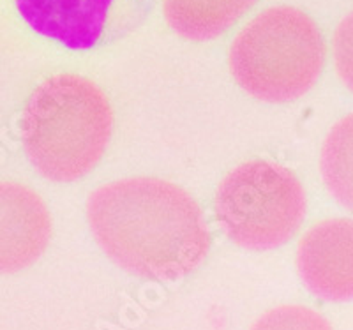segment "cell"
<instances>
[{
  "label": "cell",
  "instance_id": "cell-1",
  "mask_svg": "<svg viewBox=\"0 0 353 330\" xmlns=\"http://www.w3.org/2000/svg\"><path fill=\"white\" fill-rule=\"evenodd\" d=\"M87 218L106 256L145 279L185 278L210 249L200 205L181 185L163 178L134 177L101 185L88 196Z\"/></svg>",
  "mask_w": 353,
  "mask_h": 330
},
{
  "label": "cell",
  "instance_id": "cell-2",
  "mask_svg": "<svg viewBox=\"0 0 353 330\" xmlns=\"http://www.w3.org/2000/svg\"><path fill=\"white\" fill-rule=\"evenodd\" d=\"M113 131L108 97L88 78L57 74L32 92L21 140L34 168L53 182L83 178L101 161Z\"/></svg>",
  "mask_w": 353,
  "mask_h": 330
},
{
  "label": "cell",
  "instance_id": "cell-3",
  "mask_svg": "<svg viewBox=\"0 0 353 330\" xmlns=\"http://www.w3.org/2000/svg\"><path fill=\"white\" fill-rule=\"evenodd\" d=\"M228 61L245 92L265 103H290L316 85L325 65V43L304 11L279 6L242 28Z\"/></svg>",
  "mask_w": 353,
  "mask_h": 330
},
{
  "label": "cell",
  "instance_id": "cell-4",
  "mask_svg": "<svg viewBox=\"0 0 353 330\" xmlns=\"http://www.w3.org/2000/svg\"><path fill=\"white\" fill-rule=\"evenodd\" d=\"M214 207L221 229L233 244L249 251H270L297 235L307 198L292 169L254 159L221 181Z\"/></svg>",
  "mask_w": 353,
  "mask_h": 330
},
{
  "label": "cell",
  "instance_id": "cell-5",
  "mask_svg": "<svg viewBox=\"0 0 353 330\" xmlns=\"http://www.w3.org/2000/svg\"><path fill=\"white\" fill-rule=\"evenodd\" d=\"M352 219H325L305 231L297 247L302 281L316 297L345 302L353 295Z\"/></svg>",
  "mask_w": 353,
  "mask_h": 330
},
{
  "label": "cell",
  "instance_id": "cell-6",
  "mask_svg": "<svg viewBox=\"0 0 353 330\" xmlns=\"http://www.w3.org/2000/svg\"><path fill=\"white\" fill-rule=\"evenodd\" d=\"M52 216L43 198L18 182H0V274H14L43 256Z\"/></svg>",
  "mask_w": 353,
  "mask_h": 330
},
{
  "label": "cell",
  "instance_id": "cell-7",
  "mask_svg": "<svg viewBox=\"0 0 353 330\" xmlns=\"http://www.w3.org/2000/svg\"><path fill=\"white\" fill-rule=\"evenodd\" d=\"M21 18L37 34L71 50L99 43L113 0H14Z\"/></svg>",
  "mask_w": 353,
  "mask_h": 330
},
{
  "label": "cell",
  "instance_id": "cell-8",
  "mask_svg": "<svg viewBox=\"0 0 353 330\" xmlns=\"http://www.w3.org/2000/svg\"><path fill=\"white\" fill-rule=\"evenodd\" d=\"M258 0H163L170 27L191 41H209L226 32Z\"/></svg>",
  "mask_w": 353,
  "mask_h": 330
},
{
  "label": "cell",
  "instance_id": "cell-9",
  "mask_svg": "<svg viewBox=\"0 0 353 330\" xmlns=\"http://www.w3.org/2000/svg\"><path fill=\"white\" fill-rule=\"evenodd\" d=\"M320 168L327 187L346 209L352 207V115L337 122L321 149Z\"/></svg>",
  "mask_w": 353,
  "mask_h": 330
},
{
  "label": "cell",
  "instance_id": "cell-10",
  "mask_svg": "<svg viewBox=\"0 0 353 330\" xmlns=\"http://www.w3.org/2000/svg\"><path fill=\"white\" fill-rule=\"evenodd\" d=\"M249 330H332V325L311 307L285 304L261 314Z\"/></svg>",
  "mask_w": 353,
  "mask_h": 330
}]
</instances>
